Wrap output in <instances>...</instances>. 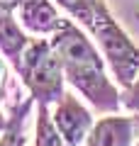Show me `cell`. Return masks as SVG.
Here are the masks:
<instances>
[{"instance_id":"9","label":"cell","mask_w":139,"mask_h":146,"mask_svg":"<svg viewBox=\"0 0 139 146\" xmlns=\"http://www.w3.org/2000/svg\"><path fill=\"white\" fill-rule=\"evenodd\" d=\"M34 146H68L63 136L59 134L54 117L49 112V105L37 107V127H34Z\"/></svg>"},{"instance_id":"11","label":"cell","mask_w":139,"mask_h":146,"mask_svg":"<svg viewBox=\"0 0 139 146\" xmlns=\"http://www.w3.org/2000/svg\"><path fill=\"white\" fill-rule=\"evenodd\" d=\"M5 95H7V66L0 58V102L5 100Z\"/></svg>"},{"instance_id":"10","label":"cell","mask_w":139,"mask_h":146,"mask_svg":"<svg viewBox=\"0 0 139 146\" xmlns=\"http://www.w3.org/2000/svg\"><path fill=\"white\" fill-rule=\"evenodd\" d=\"M120 95H122V107L134 115L132 119H134V127H137V141H134V146H139V76L134 78V83H129L127 88L120 90Z\"/></svg>"},{"instance_id":"7","label":"cell","mask_w":139,"mask_h":146,"mask_svg":"<svg viewBox=\"0 0 139 146\" xmlns=\"http://www.w3.org/2000/svg\"><path fill=\"white\" fill-rule=\"evenodd\" d=\"M27 44H29V36L25 34V27L12 17V10L0 7V54L12 66H17Z\"/></svg>"},{"instance_id":"8","label":"cell","mask_w":139,"mask_h":146,"mask_svg":"<svg viewBox=\"0 0 139 146\" xmlns=\"http://www.w3.org/2000/svg\"><path fill=\"white\" fill-rule=\"evenodd\" d=\"M32 105H34L32 98H25V100L12 102L10 115H7V127L0 131V146H25L27 144L25 119H27V115H29Z\"/></svg>"},{"instance_id":"3","label":"cell","mask_w":139,"mask_h":146,"mask_svg":"<svg viewBox=\"0 0 139 146\" xmlns=\"http://www.w3.org/2000/svg\"><path fill=\"white\" fill-rule=\"evenodd\" d=\"M15 71L37 105H56L66 93L63 90V83H66L63 63L51 39H29Z\"/></svg>"},{"instance_id":"12","label":"cell","mask_w":139,"mask_h":146,"mask_svg":"<svg viewBox=\"0 0 139 146\" xmlns=\"http://www.w3.org/2000/svg\"><path fill=\"white\" fill-rule=\"evenodd\" d=\"M20 5V0H0V7H5V10H17Z\"/></svg>"},{"instance_id":"13","label":"cell","mask_w":139,"mask_h":146,"mask_svg":"<svg viewBox=\"0 0 139 146\" xmlns=\"http://www.w3.org/2000/svg\"><path fill=\"white\" fill-rule=\"evenodd\" d=\"M137 20H139V12H137Z\"/></svg>"},{"instance_id":"6","label":"cell","mask_w":139,"mask_h":146,"mask_svg":"<svg viewBox=\"0 0 139 146\" xmlns=\"http://www.w3.org/2000/svg\"><path fill=\"white\" fill-rule=\"evenodd\" d=\"M17 15H20V25L34 36H51L63 22L51 0H20Z\"/></svg>"},{"instance_id":"5","label":"cell","mask_w":139,"mask_h":146,"mask_svg":"<svg viewBox=\"0 0 139 146\" xmlns=\"http://www.w3.org/2000/svg\"><path fill=\"white\" fill-rule=\"evenodd\" d=\"M137 127L132 117H120V115H108L95 122L93 131L83 146H134Z\"/></svg>"},{"instance_id":"1","label":"cell","mask_w":139,"mask_h":146,"mask_svg":"<svg viewBox=\"0 0 139 146\" xmlns=\"http://www.w3.org/2000/svg\"><path fill=\"white\" fill-rule=\"evenodd\" d=\"M51 44L63 63L66 80L103 115H117L122 95L105 71V56L73 20H63L51 34Z\"/></svg>"},{"instance_id":"2","label":"cell","mask_w":139,"mask_h":146,"mask_svg":"<svg viewBox=\"0 0 139 146\" xmlns=\"http://www.w3.org/2000/svg\"><path fill=\"white\" fill-rule=\"evenodd\" d=\"M88 34L98 42L120 88H127L139 76V46L117 25L105 0H56Z\"/></svg>"},{"instance_id":"4","label":"cell","mask_w":139,"mask_h":146,"mask_svg":"<svg viewBox=\"0 0 139 146\" xmlns=\"http://www.w3.org/2000/svg\"><path fill=\"white\" fill-rule=\"evenodd\" d=\"M51 117H54V124H56L59 134L63 136V141L68 146H83V141L88 139V134L95 127L90 110L73 93H63V98L54 107Z\"/></svg>"}]
</instances>
